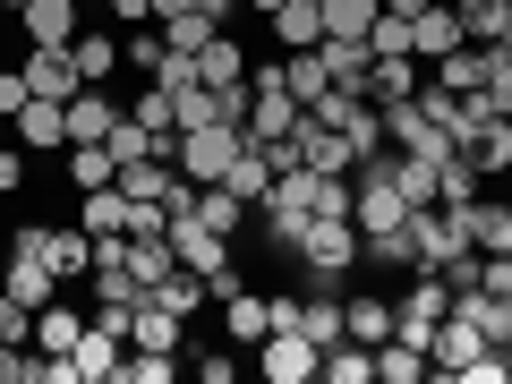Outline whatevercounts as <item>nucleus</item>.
<instances>
[{
  "label": "nucleus",
  "instance_id": "1",
  "mask_svg": "<svg viewBox=\"0 0 512 384\" xmlns=\"http://www.w3.org/2000/svg\"><path fill=\"white\" fill-rule=\"evenodd\" d=\"M291 256H299V291H342V282L359 274V222L350 214H316Z\"/></svg>",
  "mask_w": 512,
  "mask_h": 384
},
{
  "label": "nucleus",
  "instance_id": "2",
  "mask_svg": "<svg viewBox=\"0 0 512 384\" xmlns=\"http://www.w3.org/2000/svg\"><path fill=\"white\" fill-rule=\"evenodd\" d=\"M291 120H299V94H291V77H282V60H248V146H274V137H291Z\"/></svg>",
  "mask_w": 512,
  "mask_h": 384
},
{
  "label": "nucleus",
  "instance_id": "3",
  "mask_svg": "<svg viewBox=\"0 0 512 384\" xmlns=\"http://www.w3.org/2000/svg\"><path fill=\"white\" fill-rule=\"evenodd\" d=\"M256 376L265 384H316L325 376V350H316L299 325H274L265 342H256Z\"/></svg>",
  "mask_w": 512,
  "mask_h": 384
},
{
  "label": "nucleus",
  "instance_id": "4",
  "mask_svg": "<svg viewBox=\"0 0 512 384\" xmlns=\"http://www.w3.org/2000/svg\"><path fill=\"white\" fill-rule=\"evenodd\" d=\"M69 367H77V384H128V333L86 308V333H77Z\"/></svg>",
  "mask_w": 512,
  "mask_h": 384
},
{
  "label": "nucleus",
  "instance_id": "5",
  "mask_svg": "<svg viewBox=\"0 0 512 384\" xmlns=\"http://www.w3.org/2000/svg\"><path fill=\"white\" fill-rule=\"evenodd\" d=\"M487 350H495V342H487V333H478L461 308H444V325L427 333V359H436V376H444V384H461L478 359H487Z\"/></svg>",
  "mask_w": 512,
  "mask_h": 384
},
{
  "label": "nucleus",
  "instance_id": "6",
  "mask_svg": "<svg viewBox=\"0 0 512 384\" xmlns=\"http://www.w3.org/2000/svg\"><path fill=\"white\" fill-rule=\"evenodd\" d=\"M18 77H26V94H43V103H69V94L86 86V69H77V52H69V43H26Z\"/></svg>",
  "mask_w": 512,
  "mask_h": 384
},
{
  "label": "nucleus",
  "instance_id": "7",
  "mask_svg": "<svg viewBox=\"0 0 512 384\" xmlns=\"http://www.w3.org/2000/svg\"><path fill=\"white\" fill-rule=\"evenodd\" d=\"M470 103H478V120H512V52L504 43H470Z\"/></svg>",
  "mask_w": 512,
  "mask_h": 384
},
{
  "label": "nucleus",
  "instance_id": "8",
  "mask_svg": "<svg viewBox=\"0 0 512 384\" xmlns=\"http://www.w3.org/2000/svg\"><path fill=\"white\" fill-rule=\"evenodd\" d=\"M171 248H180V265H188V274H205V282H214L222 265H239V239L205 231L197 214H180V222H171Z\"/></svg>",
  "mask_w": 512,
  "mask_h": 384
},
{
  "label": "nucleus",
  "instance_id": "9",
  "mask_svg": "<svg viewBox=\"0 0 512 384\" xmlns=\"http://www.w3.org/2000/svg\"><path fill=\"white\" fill-rule=\"evenodd\" d=\"M453 154L478 171V180H504V171H512V120H470L453 137Z\"/></svg>",
  "mask_w": 512,
  "mask_h": 384
},
{
  "label": "nucleus",
  "instance_id": "10",
  "mask_svg": "<svg viewBox=\"0 0 512 384\" xmlns=\"http://www.w3.org/2000/svg\"><path fill=\"white\" fill-rule=\"evenodd\" d=\"M461 231H470L478 256H512V197H487V188H478V197L461 205Z\"/></svg>",
  "mask_w": 512,
  "mask_h": 384
},
{
  "label": "nucleus",
  "instance_id": "11",
  "mask_svg": "<svg viewBox=\"0 0 512 384\" xmlns=\"http://www.w3.org/2000/svg\"><path fill=\"white\" fill-rule=\"evenodd\" d=\"M461 43H470V35H461L453 0H427L419 18H410V60H444V52H461Z\"/></svg>",
  "mask_w": 512,
  "mask_h": 384
},
{
  "label": "nucleus",
  "instance_id": "12",
  "mask_svg": "<svg viewBox=\"0 0 512 384\" xmlns=\"http://www.w3.org/2000/svg\"><path fill=\"white\" fill-rule=\"evenodd\" d=\"M111 128H120V94L111 86H77L69 94V146H103Z\"/></svg>",
  "mask_w": 512,
  "mask_h": 384
},
{
  "label": "nucleus",
  "instance_id": "13",
  "mask_svg": "<svg viewBox=\"0 0 512 384\" xmlns=\"http://www.w3.org/2000/svg\"><path fill=\"white\" fill-rule=\"evenodd\" d=\"M128 350H188V316H171L163 299H137V308H128Z\"/></svg>",
  "mask_w": 512,
  "mask_h": 384
},
{
  "label": "nucleus",
  "instance_id": "14",
  "mask_svg": "<svg viewBox=\"0 0 512 384\" xmlns=\"http://www.w3.org/2000/svg\"><path fill=\"white\" fill-rule=\"evenodd\" d=\"M18 146H26V154H69V103H43V94H26V111H18Z\"/></svg>",
  "mask_w": 512,
  "mask_h": 384
},
{
  "label": "nucleus",
  "instance_id": "15",
  "mask_svg": "<svg viewBox=\"0 0 512 384\" xmlns=\"http://www.w3.org/2000/svg\"><path fill=\"white\" fill-rule=\"evenodd\" d=\"M43 265H52L60 282H86L94 274V231L86 222H52V231H43Z\"/></svg>",
  "mask_w": 512,
  "mask_h": 384
},
{
  "label": "nucleus",
  "instance_id": "16",
  "mask_svg": "<svg viewBox=\"0 0 512 384\" xmlns=\"http://www.w3.org/2000/svg\"><path fill=\"white\" fill-rule=\"evenodd\" d=\"M342 333L350 342H393V291H342Z\"/></svg>",
  "mask_w": 512,
  "mask_h": 384
},
{
  "label": "nucleus",
  "instance_id": "17",
  "mask_svg": "<svg viewBox=\"0 0 512 384\" xmlns=\"http://www.w3.org/2000/svg\"><path fill=\"white\" fill-rule=\"evenodd\" d=\"M222 333H231V350H256L265 333H274V299L265 291H231L222 299Z\"/></svg>",
  "mask_w": 512,
  "mask_h": 384
},
{
  "label": "nucleus",
  "instance_id": "18",
  "mask_svg": "<svg viewBox=\"0 0 512 384\" xmlns=\"http://www.w3.org/2000/svg\"><path fill=\"white\" fill-rule=\"evenodd\" d=\"M410 103H419V111H427V128H444V137H461V128L478 120V103H470V94H453L436 69L419 77V94H410Z\"/></svg>",
  "mask_w": 512,
  "mask_h": 384
},
{
  "label": "nucleus",
  "instance_id": "19",
  "mask_svg": "<svg viewBox=\"0 0 512 384\" xmlns=\"http://www.w3.org/2000/svg\"><path fill=\"white\" fill-rule=\"evenodd\" d=\"M265 26H274L282 52H316V43H325V0H282Z\"/></svg>",
  "mask_w": 512,
  "mask_h": 384
},
{
  "label": "nucleus",
  "instance_id": "20",
  "mask_svg": "<svg viewBox=\"0 0 512 384\" xmlns=\"http://www.w3.org/2000/svg\"><path fill=\"white\" fill-rule=\"evenodd\" d=\"M444 163H453V146H436V154H393V188H402L410 205H436Z\"/></svg>",
  "mask_w": 512,
  "mask_h": 384
},
{
  "label": "nucleus",
  "instance_id": "21",
  "mask_svg": "<svg viewBox=\"0 0 512 384\" xmlns=\"http://www.w3.org/2000/svg\"><path fill=\"white\" fill-rule=\"evenodd\" d=\"M77 333H86V308H69V299H43V308H35V333H26V342L52 350V359H69Z\"/></svg>",
  "mask_w": 512,
  "mask_h": 384
},
{
  "label": "nucleus",
  "instance_id": "22",
  "mask_svg": "<svg viewBox=\"0 0 512 384\" xmlns=\"http://www.w3.org/2000/svg\"><path fill=\"white\" fill-rule=\"evenodd\" d=\"M18 26H26V43H77V0H26L18 9Z\"/></svg>",
  "mask_w": 512,
  "mask_h": 384
},
{
  "label": "nucleus",
  "instance_id": "23",
  "mask_svg": "<svg viewBox=\"0 0 512 384\" xmlns=\"http://www.w3.org/2000/svg\"><path fill=\"white\" fill-rule=\"evenodd\" d=\"M436 376V359H427V342H376V384H427Z\"/></svg>",
  "mask_w": 512,
  "mask_h": 384
},
{
  "label": "nucleus",
  "instance_id": "24",
  "mask_svg": "<svg viewBox=\"0 0 512 384\" xmlns=\"http://www.w3.org/2000/svg\"><path fill=\"white\" fill-rule=\"evenodd\" d=\"M77 222H86L94 239H128V188L111 180V188H86L77 197Z\"/></svg>",
  "mask_w": 512,
  "mask_h": 384
},
{
  "label": "nucleus",
  "instance_id": "25",
  "mask_svg": "<svg viewBox=\"0 0 512 384\" xmlns=\"http://www.w3.org/2000/svg\"><path fill=\"white\" fill-rule=\"evenodd\" d=\"M0 291L26 299V308H43V299H60V274L43 265V256H9V265H0Z\"/></svg>",
  "mask_w": 512,
  "mask_h": 384
},
{
  "label": "nucleus",
  "instance_id": "26",
  "mask_svg": "<svg viewBox=\"0 0 512 384\" xmlns=\"http://www.w3.org/2000/svg\"><path fill=\"white\" fill-rule=\"evenodd\" d=\"M197 77H205V86H239V77H248V43H239L231 26H222V35L197 52Z\"/></svg>",
  "mask_w": 512,
  "mask_h": 384
},
{
  "label": "nucleus",
  "instance_id": "27",
  "mask_svg": "<svg viewBox=\"0 0 512 384\" xmlns=\"http://www.w3.org/2000/svg\"><path fill=\"white\" fill-rule=\"evenodd\" d=\"M453 308H461V316H470V325H478V333H487V342H495V350H504V342H512V299H504V291H461V299H453Z\"/></svg>",
  "mask_w": 512,
  "mask_h": 384
},
{
  "label": "nucleus",
  "instance_id": "28",
  "mask_svg": "<svg viewBox=\"0 0 512 384\" xmlns=\"http://www.w3.org/2000/svg\"><path fill=\"white\" fill-rule=\"evenodd\" d=\"M402 94H419V60H410V52L367 60V103H402Z\"/></svg>",
  "mask_w": 512,
  "mask_h": 384
},
{
  "label": "nucleus",
  "instance_id": "29",
  "mask_svg": "<svg viewBox=\"0 0 512 384\" xmlns=\"http://www.w3.org/2000/svg\"><path fill=\"white\" fill-rule=\"evenodd\" d=\"M120 111H128V120H146L154 137H171V128H180V94H171V86H154V77H146L137 94H128Z\"/></svg>",
  "mask_w": 512,
  "mask_h": 384
},
{
  "label": "nucleus",
  "instance_id": "30",
  "mask_svg": "<svg viewBox=\"0 0 512 384\" xmlns=\"http://www.w3.org/2000/svg\"><path fill=\"white\" fill-rule=\"evenodd\" d=\"M77 69H86V86H111L120 77V35H94V26H77Z\"/></svg>",
  "mask_w": 512,
  "mask_h": 384
},
{
  "label": "nucleus",
  "instance_id": "31",
  "mask_svg": "<svg viewBox=\"0 0 512 384\" xmlns=\"http://www.w3.org/2000/svg\"><path fill=\"white\" fill-rule=\"evenodd\" d=\"M222 188H231L239 205H265V188H274V163H265V146H239V163L222 171Z\"/></svg>",
  "mask_w": 512,
  "mask_h": 384
},
{
  "label": "nucleus",
  "instance_id": "32",
  "mask_svg": "<svg viewBox=\"0 0 512 384\" xmlns=\"http://www.w3.org/2000/svg\"><path fill=\"white\" fill-rule=\"evenodd\" d=\"M282 77H291L299 111H308V103H325V94H333V77H325V52H282Z\"/></svg>",
  "mask_w": 512,
  "mask_h": 384
},
{
  "label": "nucleus",
  "instance_id": "33",
  "mask_svg": "<svg viewBox=\"0 0 512 384\" xmlns=\"http://www.w3.org/2000/svg\"><path fill=\"white\" fill-rule=\"evenodd\" d=\"M325 384H376V350H367V342H350V333H342V342L325 350Z\"/></svg>",
  "mask_w": 512,
  "mask_h": 384
},
{
  "label": "nucleus",
  "instance_id": "34",
  "mask_svg": "<svg viewBox=\"0 0 512 384\" xmlns=\"http://www.w3.org/2000/svg\"><path fill=\"white\" fill-rule=\"evenodd\" d=\"M453 9H461L470 43H504V26H512V0H453Z\"/></svg>",
  "mask_w": 512,
  "mask_h": 384
},
{
  "label": "nucleus",
  "instance_id": "35",
  "mask_svg": "<svg viewBox=\"0 0 512 384\" xmlns=\"http://www.w3.org/2000/svg\"><path fill=\"white\" fill-rule=\"evenodd\" d=\"M120 180V163H111V146H69V188L86 197V188H111Z\"/></svg>",
  "mask_w": 512,
  "mask_h": 384
},
{
  "label": "nucleus",
  "instance_id": "36",
  "mask_svg": "<svg viewBox=\"0 0 512 384\" xmlns=\"http://www.w3.org/2000/svg\"><path fill=\"white\" fill-rule=\"evenodd\" d=\"M376 9H384V0H325V35H342V43H367Z\"/></svg>",
  "mask_w": 512,
  "mask_h": 384
},
{
  "label": "nucleus",
  "instance_id": "37",
  "mask_svg": "<svg viewBox=\"0 0 512 384\" xmlns=\"http://www.w3.org/2000/svg\"><path fill=\"white\" fill-rule=\"evenodd\" d=\"M154 299H163L171 316H197V308H205V274H188V265H171V274L154 282Z\"/></svg>",
  "mask_w": 512,
  "mask_h": 384
},
{
  "label": "nucleus",
  "instance_id": "38",
  "mask_svg": "<svg viewBox=\"0 0 512 384\" xmlns=\"http://www.w3.org/2000/svg\"><path fill=\"white\" fill-rule=\"evenodd\" d=\"M214 35H222V26L205 18V9H180V18H163V43H171V52H205Z\"/></svg>",
  "mask_w": 512,
  "mask_h": 384
},
{
  "label": "nucleus",
  "instance_id": "39",
  "mask_svg": "<svg viewBox=\"0 0 512 384\" xmlns=\"http://www.w3.org/2000/svg\"><path fill=\"white\" fill-rule=\"evenodd\" d=\"M26 333H35V308H26V299H9V291H0V342H26Z\"/></svg>",
  "mask_w": 512,
  "mask_h": 384
},
{
  "label": "nucleus",
  "instance_id": "40",
  "mask_svg": "<svg viewBox=\"0 0 512 384\" xmlns=\"http://www.w3.org/2000/svg\"><path fill=\"white\" fill-rule=\"evenodd\" d=\"M18 188H26V146L9 137V146H0V197H18Z\"/></svg>",
  "mask_w": 512,
  "mask_h": 384
},
{
  "label": "nucleus",
  "instance_id": "41",
  "mask_svg": "<svg viewBox=\"0 0 512 384\" xmlns=\"http://www.w3.org/2000/svg\"><path fill=\"white\" fill-rule=\"evenodd\" d=\"M231 376H239L231 350H197V384H231Z\"/></svg>",
  "mask_w": 512,
  "mask_h": 384
},
{
  "label": "nucleus",
  "instance_id": "42",
  "mask_svg": "<svg viewBox=\"0 0 512 384\" xmlns=\"http://www.w3.org/2000/svg\"><path fill=\"white\" fill-rule=\"evenodd\" d=\"M103 9L120 18V35H128V26H154V0H103Z\"/></svg>",
  "mask_w": 512,
  "mask_h": 384
},
{
  "label": "nucleus",
  "instance_id": "43",
  "mask_svg": "<svg viewBox=\"0 0 512 384\" xmlns=\"http://www.w3.org/2000/svg\"><path fill=\"white\" fill-rule=\"evenodd\" d=\"M18 111H26V77L0 69V120H18Z\"/></svg>",
  "mask_w": 512,
  "mask_h": 384
},
{
  "label": "nucleus",
  "instance_id": "44",
  "mask_svg": "<svg viewBox=\"0 0 512 384\" xmlns=\"http://www.w3.org/2000/svg\"><path fill=\"white\" fill-rule=\"evenodd\" d=\"M43 231H52V222H18V231H9V256H43Z\"/></svg>",
  "mask_w": 512,
  "mask_h": 384
},
{
  "label": "nucleus",
  "instance_id": "45",
  "mask_svg": "<svg viewBox=\"0 0 512 384\" xmlns=\"http://www.w3.org/2000/svg\"><path fill=\"white\" fill-rule=\"evenodd\" d=\"M427 0H384V18H419Z\"/></svg>",
  "mask_w": 512,
  "mask_h": 384
},
{
  "label": "nucleus",
  "instance_id": "46",
  "mask_svg": "<svg viewBox=\"0 0 512 384\" xmlns=\"http://www.w3.org/2000/svg\"><path fill=\"white\" fill-rule=\"evenodd\" d=\"M180 9H197V0H154V26H163V18H180Z\"/></svg>",
  "mask_w": 512,
  "mask_h": 384
},
{
  "label": "nucleus",
  "instance_id": "47",
  "mask_svg": "<svg viewBox=\"0 0 512 384\" xmlns=\"http://www.w3.org/2000/svg\"><path fill=\"white\" fill-rule=\"evenodd\" d=\"M239 9H248V18H274V9H282V0H239Z\"/></svg>",
  "mask_w": 512,
  "mask_h": 384
},
{
  "label": "nucleus",
  "instance_id": "48",
  "mask_svg": "<svg viewBox=\"0 0 512 384\" xmlns=\"http://www.w3.org/2000/svg\"><path fill=\"white\" fill-rule=\"evenodd\" d=\"M504 384H512V342H504Z\"/></svg>",
  "mask_w": 512,
  "mask_h": 384
},
{
  "label": "nucleus",
  "instance_id": "49",
  "mask_svg": "<svg viewBox=\"0 0 512 384\" xmlns=\"http://www.w3.org/2000/svg\"><path fill=\"white\" fill-rule=\"evenodd\" d=\"M0 9H9V18H18V9H26V0H0Z\"/></svg>",
  "mask_w": 512,
  "mask_h": 384
},
{
  "label": "nucleus",
  "instance_id": "50",
  "mask_svg": "<svg viewBox=\"0 0 512 384\" xmlns=\"http://www.w3.org/2000/svg\"><path fill=\"white\" fill-rule=\"evenodd\" d=\"M504 52H512V26H504Z\"/></svg>",
  "mask_w": 512,
  "mask_h": 384
},
{
  "label": "nucleus",
  "instance_id": "51",
  "mask_svg": "<svg viewBox=\"0 0 512 384\" xmlns=\"http://www.w3.org/2000/svg\"><path fill=\"white\" fill-rule=\"evenodd\" d=\"M504 180H512V171H504Z\"/></svg>",
  "mask_w": 512,
  "mask_h": 384
}]
</instances>
